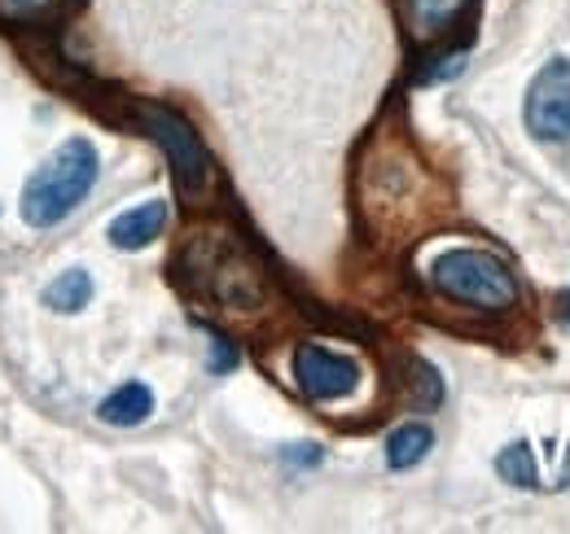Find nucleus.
<instances>
[{
    "label": "nucleus",
    "instance_id": "obj_2",
    "mask_svg": "<svg viewBox=\"0 0 570 534\" xmlns=\"http://www.w3.org/2000/svg\"><path fill=\"white\" fill-rule=\"evenodd\" d=\"M430 285L474 312H509L518 303L513 271L488 250H448L430 264Z\"/></svg>",
    "mask_w": 570,
    "mask_h": 534
},
{
    "label": "nucleus",
    "instance_id": "obj_7",
    "mask_svg": "<svg viewBox=\"0 0 570 534\" xmlns=\"http://www.w3.org/2000/svg\"><path fill=\"white\" fill-rule=\"evenodd\" d=\"M149 412H154V390H149L145 382H128V386H119L110 399H101V407H97V416H101L106 425H119V429L145 425V421H149Z\"/></svg>",
    "mask_w": 570,
    "mask_h": 534
},
{
    "label": "nucleus",
    "instance_id": "obj_12",
    "mask_svg": "<svg viewBox=\"0 0 570 534\" xmlns=\"http://www.w3.org/2000/svg\"><path fill=\"white\" fill-rule=\"evenodd\" d=\"M67 0H0V18L4 22H36V18H49L58 13Z\"/></svg>",
    "mask_w": 570,
    "mask_h": 534
},
{
    "label": "nucleus",
    "instance_id": "obj_8",
    "mask_svg": "<svg viewBox=\"0 0 570 534\" xmlns=\"http://www.w3.org/2000/svg\"><path fill=\"white\" fill-rule=\"evenodd\" d=\"M430 447H434V429L422 425V421H409V425H400V429L386 438V465L391 468L422 465L430 456Z\"/></svg>",
    "mask_w": 570,
    "mask_h": 534
},
{
    "label": "nucleus",
    "instance_id": "obj_1",
    "mask_svg": "<svg viewBox=\"0 0 570 534\" xmlns=\"http://www.w3.org/2000/svg\"><path fill=\"white\" fill-rule=\"evenodd\" d=\"M97 171H101V158H97L92 140L71 136V140L58 145V154L27 180L22 201H18L22 219H27L31 228H53V224H62L75 206L92 194Z\"/></svg>",
    "mask_w": 570,
    "mask_h": 534
},
{
    "label": "nucleus",
    "instance_id": "obj_6",
    "mask_svg": "<svg viewBox=\"0 0 570 534\" xmlns=\"http://www.w3.org/2000/svg\"><path fill=\"white\" fill-rule=\"evenodd\" d=\"M163 228H167V201H141L110 224V246L115 250H145L154 237H163Z\"/></svg>",
    "mask_w": 570,
    "mask_h": 534
},
{
    "label": "nucleus",
    "instance_id": "obj_10",
    "mask_svg": "<svg viewBox=\"0 0 570 534\" xmlns=\"http://www.w3.org/2000/svg\"><path fill=\"white\" fill-rule=\"evenodd\" d=\"M88 298H92V276H88L83 267L62 271V276H58L49 289H45V303H49L53 312H62V316L83 312V307H88Z\"/></svg>",
    "mask_w": 570,
    "mask_h": 534
},
{
    "label": "nucleus",
    "instance_id": "obj_13",
    "mask_svg": "<svg viewBox=\"0 0 570 534\" xmlns=\"http://www.w3.org/2000/svg\"><path fill=\"white\" fill-rule=\"evenodd\" d=\"M228 368H237V350L224 337H212V373H228Z\"/></svg>",
    "mask_w": 570,
    "mask_h": 534
},
{
    "label": "nucleus",
    "instance_id": "obj_14",
    "mask_svg": "<svg viewBox=\"0 0 570 534\" xmlns=\"http://www.w3.org/2000/svg\"><path fill=\"white\" fill-rule=\"evenodd\" d=\"M562 312H567V320H570V294L562 298Z\"/></svg>",
    "mask_w": 570,
    "mask_h": 534
},
{
    "label": "nucleus",
    "instance_id": "obj_11",
    "mask_svg": "<svg viewBox=\"0 0 570 534\" xmlns=\"http://www.w3.org/2000/svg\"><path fill=\"white\" fill-rule=\"evenodd\" d=\"M497 473L509 486H522V491H535L540 486V465H535V452L527 443H509L497 456Z\"/></svg>",
    "mask_w": 570,
    "mask_h": 534
},
{
    "label": "nucleus",
    "instance_id": "obj_3",
    "mask_svg": "<svg viewBox=\"0 0 570 534\" xmlns=\"http://www.w3.org/2000/svg\"><path fill=\"white\" fill-rule=\"evenodd\" d=\"M141 128L163 145V154H167V162H171V176H176V189H180L185 198H203V194L212 189L215 167H212L207 145L198 140V132H194L176 110H163V106H145Z\"/></svg>",
    "mask_w": 570,
    "mask_h": 534
},
{
    "label": "nucleus",
    "instance_id": "obj_5",
    "mask_svg": "<svg viewBox=\"0 0 570 534\" xmlns=\"http://www.w3.org/2000/svg\"><path fill=\"white\" fill-rule=\"evenodd\" d=\"M294 382L307 399L316 403L347 399L360 386V364L352 355H338V350H325V346L307 342V346L294 350Z\"/></svg>",
    "mask_w": 570,
    "mask_h": 534
},
{
    "label": "nucleus",
    "instance_id": "obj_9",
    "mask_svg": "<svg viewBox=\"0 0 570 534\" xmlns=\"http://www.w3.org/2000/svg\"><path fill=\"white\" fill-rule=\"evenodd\" d=\"M465 4L470 0H404V9H409V27L430 40V36H439V31H448L461 13H465Z\"/></svg>",
    "mask_w": 570,
    "mask_h": 534
},
{
    "label": "nucleus",
    "instance_id": "obj_4",
    "mask_svg": "<svg viewBox=\"0 0 570 534\" xmlns=\"http://www.w3.org/2000/svg\"><path fill=\"white\" fill-rule=\"evenodd\" d=\"M522 119L535 140H570V58L549 62L531 79Z\"/></svg>",
    "mask_w": 570,
    "mask_h": 534
}]
</instances>
